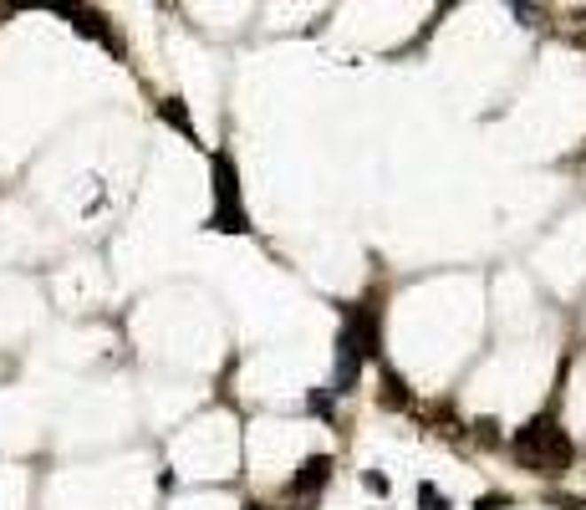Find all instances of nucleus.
I'll return each mask as SVG.
<instances>
[{
	"mask_svg": "<svg viewBox=\"0 0 586 510\" xmlns=\"http://www.w3.org/2000/svg\"><path fill=\"white\" fill-rule=\"evenodd\" d=\"M510 449H515V459H520V469H530V475H541V480H561L571 469V459H576V444H571V434L561 428V419H556V408H546V413H535V419H526V424L515 428V439H510Z\"/></svg>",
	"mask_w": 586,
	"mask_h": 510,
	"instance_id": "obj_1",
	"label": "nucleus"
},
{
	"mask_svg": "<svg viewBox=\"0 0 586 510\" xmlns=\"http://www.w3.org/2000/svg\"><path fill=\"white\" fill-rule=\"evenodd\" d=\"M209 169H215V230H224V235H245L250 230V220H245V204H240V179H235V163H230V153H215L209 159Z\"/></svg>",
	"mask_w": 586,
	"mask_h": 510,
	"instance_id": "obj_2",
	"label": "nucleus"
},
{
	"mask_svg": "<svg viewBox=\"0 0 586 510\" xmlns=\"http://www.w3.org/2000/svg\"><path fill=\"white\" fill-rule=\"evenodd\" d=\"M352 352H363V357H378V342H383V326H378V306L372 302H357L347 306V322H342V337Z\"/></svg>",
	"mask_w": 586,
	"mask_h": 510,
	"instance_id": "obj_3",
	"label": "nucleus"
},
{
	"mask_svg": "<svg viewBox=\"0 0 586 510\" xmlns=\"http://www.w3.org/2000/svg\"><path fill=\"white\" fill-rule=\"evenodd\" d=\"M57 16H61V20H72L77 31H87V36H98L102 46H113V51H118V57H122V41L113 36L107 26H102V16H98V11H87V5H61Z\"/></svg>",
	"mask_w": 586,
	"mask_h": 510,
	"instance_id": "obj_4",
	"label": "nucleus"
},
{
	"mask_svg": "<svg viewBox=\"0 0 586 510\" xmlns=\"http://www.w3.org/2000/svg\"><path fill=\"white\" fill-rule=\"evenodd\" d=\"M326 480H332V454H311V459H301V469H296L291 495H316Z\"/></svg>",
	"mask_w": 586,
	"mask_h": 510,
	"instance_id": "obj_5",
	"label": "nucleus"
},
{
	"mask_svg": "<svg viewBox=\"0 0 586 510\" xmlns=\"http://www.w3.org/2000/svg\"><path fill=\"white\" fill-rule=\"evenodd\" d=\"M383 404H387V408H413V393L403 388V378H398L393 367L383 373Z\"/></svg>",
	"mask_w": 586,
	"mask_h": 510,
	"instance_id": "obj_6",
	"label": "nucleus"
},
{
	"mask_svg": "<svg viewBox=\"0 0 586 510\" xmlns=\"http://www.w3.org/2000/svg\"><path fill=\"white\" fill-rule=\"evenodd\" d=\"M159 113H163L168 122H174V128H179L184 138H194V122H189V113H184V102H179V98H163V102H159Z\"/></svg>",
	"mask_w": 586,
	"mask_h": 510,
	"instance_id": "obj_7",
	"label": "nucleus"
},
{
	"mask_svg": "<svg viewBox=\"0 0 586 510\" xmlns=\"http://www.w3.org/2000/svg\"><path fill=\"white\" fill-rule=\"evenodd\" d=\"M332 398H337L332 388H311V393H306V408H311V413H322V419H332Z\"/></svg>",
	"mask_w": 586,
	"mask_h": 510,
	"instance_id": "obj_8",
	"label": "nucleus"
},
{
	"mask_svg": "<svg viewBox=\"0 0 586 510\" xmlns=\"http://www.w3.org/2000/svg\"><path fill=\"white\" fill-rule=\"evenodd\" d=\"M474 439H480L485 449H495L500 444V424H495V419H480V424H474Z\"/></svg>",
	"mask_w": 586,
	"mask_h": 510,
	"instance_id": "obj_9",
	"label": "nucleus"
},
{
	"mask_svg": "<svg viewBox=\"0 0 586 510\" xmlns=\"http://www.w3.org/2000/svg\"><path fill=\"white\" fill-rule=\"evenodd\" d=\"M418 506H424V510H449V500L434 485H418Z\"/></svg>",
	"mask_w": 586,
	"mask_h": 510,
	"instance_id": "obj_10",
	"label": "nucleus"
},
{
	"mask_svg": "<svg viewBox=\"0 0 586 510\" xmlns=\"http://www.w3.org/2000/svg\"><path fill=\"white\" fill-rule=\"evenodd\" d=\"M250 510H265V506H250Z\"/></svg>",
	"mask_w": 586,
	"mask_h": 510,
	"instance_id": "obj_11",
	"label": "nucleus"
}]
</instances>
